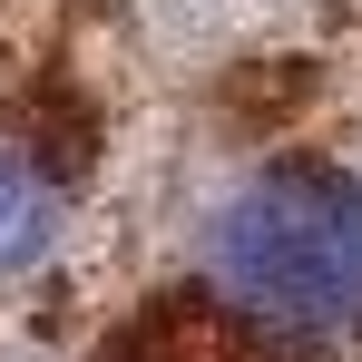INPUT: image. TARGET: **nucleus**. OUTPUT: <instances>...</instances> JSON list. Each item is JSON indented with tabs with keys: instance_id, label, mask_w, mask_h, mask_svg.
<instances>
[{
	"instance_id": "obj_2",
	"label": "nucleus",
	"mask_w": 362,
	"mask_h": 362,
	"mask_svg": "<svg viewBox=\"0 0 362 362\" xmlns=\"http://www.w3.org/2000/svg\"><path fill=\"white\" fill-rule=\"evenodd\" d=\"M59 216H69L59 177L0 147V284H10V274H30V264L59 245Z\"/></svg>"
},
{
	"instance_id": "obj_1",
	"label": "nucleus",
	"mask_w": 362,
	"mask_h": 362,
	"mask_svg": "<svg viewBox=\"0 0 362 362\" xmlns=\"http://www.w3.org/2000/svg\"><path fill=\"white\" fill-rule=\"evenodd\" d=\"M196 264L216 303H235L274 343H343L362 333V186L313 157L255 167L206 206Z\"/></svg>"
},
{
	"instance_id": "obj_3",
	"label": "nucleus",
	"mask_w": 362,
	"mask_h": 362,
	"mask_svg": "<svg viewBox=\"0 0 362 362\" xmlns=\"http://www.w3.org/2000/svg\"><path fill=\"white\" fill-rule=\"evenodd\" d=\"M118 362H245L216 323H186V313H157L137 343H118Z\"/></svg>"
}]
</instances>
